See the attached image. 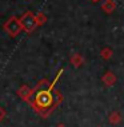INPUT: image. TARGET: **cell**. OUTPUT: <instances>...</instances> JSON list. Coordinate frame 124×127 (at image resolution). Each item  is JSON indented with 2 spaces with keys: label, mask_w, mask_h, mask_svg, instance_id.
I'll return each instance as SVG.
<instances>
[{
  "label": "cell",
  "mask_w": 124,
  "mask_h": 127,
  "mask_svg": "<svg viewBox=\"0 0 124 127\" xmlns=\"http://www.w3.org/2000/svg\"><path fill=\"white\" fill-rule=\"evenodd\" d=\"M3 30L8 33V36L11 37H16L19 36V33L23 31L22 27V22H20V18H16V16H11V18L7 19V22L3 26Z\"/></svg>",
  "instance_id": "obj_1"
},
{
  "label": "cell",
  "mask_w": 124,
  "mask_h": 127,
  "mask_svg": "<svg viewBox=\"0 0 124 127\" xmlns=\"http://www.w3.org/2000/svg\"><path fill=\"white\" fill-rule=\"evenodd\" d=\"M20 22H22V27L23 31H25L27 33H32L37 27V22H36V15H33L31 11H25L20 16Z\"/></svg>",
  "instance_id": "obj_2"
},
{
  "label": "cell",
  "mask_w": 124,
  "mask_h": 127,
  "mask_svg": "<svg viewBox=\"0 0 124 127\" xmlns=\"http://www.w3.org/2000/svg\"><path fill=\"white\" fill-rule=\"evenodd\" d=\"M33 92H35L33 88H31V87H28V86L23 84L22 87L18 90V96H20V99H23V100L31 103V102H32L31 99L33 98Z\"/></svg>",
  "instance_id": "obj_3"
},
{
  "label": "cell",
  "mask_w": 124,
  "mask_h": 127,
  "mask_svg": "<svg viewBox=\"0 0 124 127\" xmlns=\"http://www.w3.org/2000/svg\"><path fill=\"white\" fill-rule=\"evenodd\" d=\"M101 82L107 86V87H112V86H115V83L118 82V78H116V75L113 74L112 71H107V72L101 76Z\"/></svg>",
  "instance_id": "obj_4"
},
{
  "label": "cell",
  "mask_w": 124,
  "mask_h": 127,
  "mask_svg": "<svg viewBox=\"0 0 124 127\" xmlns=\"http://www.w3.org/2000/svg\"><path fill=\"white\" fill-rule=\"evenodd\" d=\"M70 62H71V64H72V66H74L75 68H79L80 66H83V64H84V58H83L81 54L75 52V54L71 55Z\"/></svg>",
  "instance_id": "obj_5"
},
{
  "label": "cell",
  "mask_w": 124,
  "mask_h": 127,
  "mask_svg": "<svg viewBox=\"0 0 124 127\" xmlns=\"http://www.w3.org/2000/svg\"><path fill=\"white\" fill-rule=\"evenodd\" d=\"M101 9L105 13H112L116 9V3L115 0H105L104 3L101 4Z\"/></svg>",
  "instance_id": "obj_6"
},
{
  "label": "cell",
  "mask_w": 124,
  "mask_h": 127,
  "mask_svg": "<svg viewBox=\"0 0 124 127\" xmlns=\"http://www.w3.org/2000/svg\"><path fill=\"white\" fill-rule=\"evenodd\" d=\"M122 121H123V116L119 111H112L108 116V122L111 123V125H119Z\"/></svg>",
  "instance_id": "obj_7"
},
{
  "label": "cell",
  "mask_w": 124,
  "mask_h": 127,
  "mask_svg": "<svg viewBox=\"0 0 124 127\" xmlns=\"http://www.w3.org/2000/svg\"><path fill=\"white\" fill-rule=\"evenodd\" d=\"M36 22H37V26H44L46 23L48 22V18H47V15L44 12H37L36 13Z\"/></svg>",
  "instance_id": "obj_8"
},
{
  "label": "cell",
  "mask_w": 124,
  "mask_h": 127,
  "mask_svg": "<svg viewBox=\"0 0 124 127\" xmlns=\"http://www.w3.org/2000/svg\"><path fill=\"white\" fill-rule=\"evenodd\" d=\"M112 55H113V51L109 48V47H104V48L100 51V56L103 58V59H105V60L111 59Z\"/></svg>",
  "instance_id": "obj_9"
},
{
  "label": "cell",
  "mask_w": 124,
  "mask_h": 127,
  "mask_svg": "<svg viewBox=\"0 0 124 127\" xmlns=\"http://www.w3.org/2000/svg\"><path fill=\"white\" fill-rule=\"evenodd\" d=\"M4 118H5V110L1 106H0V122H1Z\"/></svg>",
  "instance_id": "obj_10"
},
{
  "label": "cell",
  "mask_w": 124,
  "mask_h": 127,
  "mask_svg": "<svg viewBox=\"0 0 124 127\" xmlns=\"http://www.w3.org/2000/svg\"><path fill=\"white\" fill-rule=\"evenodd\" d=\"M56 127H67V126H65V125H63V123H60V125H57Z\"/></svg>",
  "instance_id": "obj_11"
},
{
  "label": "cell",
  "mask_w": 124,
  "mask_h": 127,
  "mask_svg": "<svg viewBox=\"0 0 124 127\" xmlns=\"http://www.w3.org/2000/svg\"><path fill=\"white\" fill-rule=\"evenodd\" d=\"M91 1H94V3H96V1H99V0H91Z\"/></svg>",
  "instance_id": "obj_12"
}]
</instances>
